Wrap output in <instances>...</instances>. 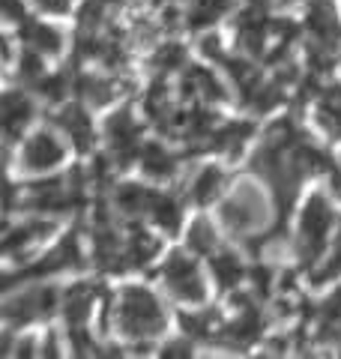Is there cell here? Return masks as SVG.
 Listing matches in <instances>:
<instances>
[{"mask_svg": "<svg viewBox=\"0 0 341 359\" xmlns=\"http://www.w3.org/2000/svg\"><path fill=\"white\" fill-rule=\"evenodd\" d=\"M165 309L159 297L150 287L141 285H129L120 294V306H117V327L123 330L126 339H156L165 330Z\"/></svg>", "mask_w": 341, "mask_h": 359, "instance_id": "1", "label": "cell"}, {"mask_svg": "<svg viewBox=\"0 0 341 359\" xmlns=\"http://www.w3.org/2000/svg\"><path fill=\"white\" fill-rule=\"evenodd\" d=\"M333 224H335V212L323 195H312L305 201V210L300 219V257L305 266H314L323 257Z\"/></svg>", "mask_w": 341, "mask_h": 359, "instance_id": "2", "label": "cell"}, {"mask_svg": "<svg viewBox=\"0 0 341 359\" xmlns=\"http://www.w3.org/2000/svg\"><path fill=\"white\" fill-rule=\"evenodd\" d=\"M222 222L227 231H234L236 237L240 233H252L258 228H264L267 222V201L264 192L255 183H243L234 189L231 198H225L222 204Z\"/></svg>", "mask_w": 341, "mask_h": 359, "instance_id": "3", "label": "cell"}, {"mask_svg": "<svg viewBox=\"0 0 341 359\" xmlns=\"http://www.w3.org/2000/svg\"><path fill=\"white\" fill-rule=\"evenodd\" d=\"M162 278H165L168 290L180 302H192V306H198V302L207 299L203 276H201L198 264L192 261L186 252H170V257L165 261V269H162Z\"/></svg>", "mask_w": 341, "mask_h": 359, "instance_id": "4", "label": "cell"}, {"mask_svg": "<svg viewBox=\"0 0 341 359\" xmlns=\"http://www.w3.org/2000/svg\"><path fill=\"white\" fill-rule=\"evenodd\" d=\"M60 306L57 287H27L15 294L13 299H6L4 306V318L9 323H30L36 318H48Z\"/></svg>", "mask_w": 341, "mask_h": 359, "instance_id": "5", "label": "cell"}, {"mask_svg": "<svg viewBox=\"0 0 341 359\" xmlns=\"http://www.w3.org/2000/svg\"><path fill=\"white\" fill-rule=\"evenodd\" d=\"M66 159V147L54 132H36L30 135L27 144L21 147V171L27 174H48Z\"/></svg>", "mask_w": 341, "mask_h": 359, "instance_id": "6", "label": "cell"}, {"mask_svg": "<svg viewBox=\"0 0 341 359\" xmlns=\"http://www.w3.org/2000/svg\"><path fill=\"white\" fill-rule=\"evenodd\" d=\"M105 138H108V147L114 156V165L126 168L135 156H141L138 150V123H135L132 111H114L105 123Z\"/></svg>", "mask_w": 341, "mask_h": 359, "instance_id": "7", "label": "cell"}, {"mask_svg": "<svg viewBox=\"0 0 341 359\" xmlns=\"http://www.w3.org/2000/svg\"><path fill=\"white\" fill-rule=\"evenodd\" d=\"M309 30L317 45H326V48L335 51V45L341 42V27H338V18L333 13V6L326 4V0H317V4H312L309 9Z\"/></svg>", "mask_w": 341, "mask_h": 359, "instance_id": "8", "label": "cell"}, {"mask_svg": "<svg viewBox=\"0 0 341 359\" xmlns=\"http://www.w3.org/2000/svg\"><path fill=\"white\" fill-rule=\"evenodd\" d=\"M183 96L186 99H207V102H225L227 99L219 78L210 69H203V66H192L183 75Z\"/></svg>", "mask_w": 341, "mask_h": 359, "instance_id": "9", "label": "cell"}, {"mask_svg": "<svg viewBox=\"0 0 341 359\" xmlns=\"http://www.w3.org/2000/svg\"><path fill=\"white\" fill-rule=\"evenodd\" d=\"M57 126L69 135V141H72L75 150L84 153V150L93 147L96 135H93V123H90L87 111H81V108H63L60 117H57Z\"/></svg>", "mask_w": 341, "mask_h": 359, "instance_id": "10", "label": "cell"}, {"mask_svg": "<svg viewBox=\"0 0 341 359\" xmlns=\"http://www.w3.org/2000/svg\"><path fill=\"white\" fill-rule=\"evenodd\" d=\"M21 39H25L33 51L45 54V57H54V54L63 51V33L51 25H42V21H25V25H21Z\"/></svg>", "mask_w": 341, "mask_h": 359, "instance_id": "11", "label": "cell"}, {"mask_svg": "<svg viewBox=\"0 0 341 359\" xmlns=\"http://www.w3.org/2000/svg\"><path fill=\"white\" fill-rule=\"evenodd\" d=\"M267 27H269V21H267V15L260 13V9H248V13H243V18L236 21V36H240V45L252 54V57L264 54Z\"/></svg>", "mask_w": 341, "mask_h": 359, "instance_id": "12", "label": "cell"}, {"mask_svg": "<svg viewBox=\"0 0 341 359\" xmlns=\"http://www.w3.org/2000/svg\"><path fill=\"white\" fill-rule=\"evenodd\" d=\"M30 117H33V102L25 93L13 90V93L4 96V132H6L9 141H15L18 135L25 132Z\"/></svg>", "mask_w": 341, "mask_h": 359, "instance_id": "13", "label": "cell"}, {"mask_svg": "<svg viewBox=\"0 0 341 359\" xmlns=\"http://www.w3.org/2000/svg\"><path fill=\"white\" fill-rule=\"evenodd\" d=\"M123 87L126 84H120V81H111V78H99V75H81L78 78V96L84 99L87 105H96V108H102V105H108V102H114L120 93H123Z\"/></svg>", "mask_w": 341, "mask_h": 359, "instance_id": "14", "label": "cell"}, {"mask_svg": "<svg viewBox=\"0 0 341 359\" xmlns=\"http://www.w3.org/2000/svg\"><path fill=\"white\" fill-rule=\"evenodd\" d=\"M153 198H156L153 189H144L138 183H126V186L117 189V195H114V204H117V210L123 212V216L138 219V216H150Z\"/></svg>", "mask_w": 341, "mask_h": 359, "instance_id": "15", "label": "cell"}, {"mask_svg": "<svg viewBox=\"0 0 341 359\" xmlns=\"http://www.w3.org/2000/svg\"><path fill=\"white\" fill-rule=\"evenodd\" d=\"M93 302H96V287H90V285L69 287L63 297L66 323H69V327H84V320L90 318V311H93Z\"/></svg>", "mask_w": 341, "mask_h": 359, "instance_id": "16", "label": "cell"}, {"mask_svg": "<svg viewBox=\"0 0 341 359\" xmlns=\"http://www.w3.org/2000/svg\"><path fill=\"white\" fill-rule=\"evenodd\" d=\"M255 132L252 123H227V126L215 129L210 138H207V147L210 150H219V153H227V156H236L240 147L248 141V135Z\"/></svg>", "mask_w": 341, "mask_h": 359, "instance_id": "17", "label": "cell"}, {"mask_svg": "<svg viewBox=\"0 0 341 359\" xmlns=\"http://www.w3.org/2000/svg\"><path fill=\"white\" fill-rule=\"evenodd\" d=\"M51 228H54L51 222L39 219V222H27V224H21V228H15V231H6L4 252H6V255H18V252H25V249H30L33 243H39L42 237H48Z\"/></svg>", "mask_w": 341, "mask_h": 359, "instance_id": "18", "label": "cell"}, {"mask_svg": "<svg viewBox=\"0 0 341 359\" xmlns=\"http://www.w3.org/2000/svg\"><path fill=\"white\" fill-rule=\"evenodd\" d=\"M222 183H225V174L215 165H207L195 174V180H192L189 195H192L195 204H210V201L222 192Z\"/></svg>", "mask_w": 341, "mask_h": 359, "instance_id": "19", "label": "cell"}, {"mask_svg": "<svg viewBox=\"0 0 341 359\" xmlns=\"http://www.w3.org/2000/svg\"><path fill=\"white\" fill-rule=\"evenodd\" d=\"M141 168L147 177L153 180H168L170 174H174V156H170L162 144H147V147H141Z\"/></svg>", "mask_w": 341, "mask_h": 359, "instance_id": "20", "label": "cell"}, {"mask_svg": "<svg viewBox=\"0 0 341 359\" xmlns=\"http://www.w3.org/2000/svg\"><path fill=\"white\" fill-rule=\"evenodd\" d=\"M227 9H231V0H195L189 9V18H186V25L192 30H201V27H210L215 25Z\"/></svg>", "mask_w": 341, "mask_h": 359, "instance_id": "21", "label": "cell"}, {"mask_svg": "<svg viewBox=\"0 0 341 359\" xmlns=\"http://www.w3.org/2000/svg\"><path fill=\"white\" fill-rule=\"evenodd\" d=\"M159 255V240L153 237V233L147 231H135L129 237V245H126V264L129 266H147L153 261V257Z\"/></svg>", "mask_w": 341, "mask_h": 359, "instance_id": "22", "label": "cell"}, {"mask_svg": "<svg viewBox=\"0 0 341 359\" xmlns=\"http://www.w3.org/2000/svg\"><path fill=\"white\" fill-rule=\"evenodd\" d=\"M213 276H215V282H219V287L231 290V287L240 285V278L246 276V269H243L240 257H236L234 252H219L213 257Z\"/></svg>", "mask_w": 341, "mask_h": 359, "instance_id": "23", "label": "cell"}, {"mask_svg": "<svg viewBox=\"0 0 341 359\" xmlns=\"http://www.w3.org/2000/svg\"><path fill=\"white\" fill-rule=\"evenodd\" d=\"M150 219L159 224L162 231L168 233H177L180 228V219H183V212H180V204L170 195H162V192H156L153 198V207H150Z\"/></svg>", "mask_w": 341, "mask_h": 359, "instance_id": "24", "label": "cell"}, {"mask_svg": "<svg viewBox=\"0 0 341 359\" xmlns=\"http://www.w3.org/2000/svg\"><path fill=\"white\" fill-rule=\"evenodd\" d=\"M267 147L272 150H279V153H290L293 147L300 144V129H297V123L293 120H279V123H272L269 132H267V138H264Z\"/></svg>", "mask_w": 341, "mask_h": 359, "instance_id": "25", "label": "cell"}, {"mask_svg": "<svg viewBox=\"0 0 341 359\" xmlns=\"http://www.w3.org/2000/svg\"><path fill=\"white\" fill-rule=\"evenodd\" d=\"M180 323H183L186 335H192V339H213L215 332H222V327H219V314H213V311L183 314V318H180Z\"/></svg>", "mask_w": 341, "mask_h": 359, "instance_id": "26", "label": "cell"}, {"mask_svg": "<svg viewBox=\"0 0 341 359\" xmlns=\"http://www.w3.org/2000/svg\"><path fill=\"white\" fill-rule=\"evenodd\" d=\"M338 276H341V231H335V245H333V252L314 264L312 282H314V285H326V282H333V278H338Z\"/></svg>", "mask_w": 341, "mask_h": 359, "instance_id": "27", "label": "cell"}, {"mask_svg": "<svg viewBox=\"0 0 341 359\" xmlns=\"http://www.w3.org/2000/svg\"><path fill=\"white\" fill-rule=\"evenodd\" d=\"M215 245H219V237H215L213 224L207 219L192 222V228H189V249L195 255H213Z\"/></svg>", "mask_w": 341, "mask_h": 359, "instance_id": "28", "label": "cell"}, {"mask_svg": "<svg viewBox=\"0 0 341 359\" xmlns=\"http://www.w3.org/2000/svg\"><path fill=\"white\" fill-rule=\"evenodd\" d=\"M153 63H156L159 72H174V69H180V66L186 63V48L183 45H177V42H168V45H162V48L156 51Z\"/></svg>", "mask_w": 341, "mask_h": 359, "instance_id": "29", "label": "cell"}, {"mask_svg": "<svg viewBox=\"0 0 341 359\" xmlns=\"http://www.w3.org/2000/svg\"><path fill=\"white\" fill-rule=\"evenodd\" d=\"M42 57H45V54L33 51V48L25 54V57H21L18 72H21V78H25L27 84H39L42 78H45V66H42Z\"/></svg>", "mask_w": 341, "mask_h": 359, "instance_id": "30", "label": "cell"}, {"mask_svg": "<svg viewBox=\"0 0 341 359\" xmlns=\"http://www.w3.org/2000/svg\"><path fill=\"white\" fill-rule=\"evenodd\" d=\"M36 90L42 93V99H48V102H63L66 93H69V84H66L63 75H51V78H42Z\"/></svg>", "mask_w": 341, "mask_h": 359, "instance_id": "31", "label": "cell"}, {"mask_svg": "<svg viewBox=\"0 0 341 359\" xmlns=\"http://www.w3.org/2000/svg\"><path fill=\"white\" fill-rule=\"evenodd\" d=\"M201 51H203V57H210V60H225L222 39L215 36V33H207V36L201 39Z\"/></svg>", "mask_w": 341, "mask_h": 359, "instance_id": "32", "label": "cell"}, {"mask_svg": "<svg viewBox=\"0 0 341 359\" xmlns=\"http://www.w3.org/2000/svg\"><path fill=\"white\" fill-rule=\"evenodd\" d=\"M0 9H4V15H6L9 21H21V25L27 21L25 0H0Z\"/></svg>", "mask_w": 341, "mask_h": 359, "instance_id": "33", "label": "cell"}, {"mask_svg": "<svg viewBox=\"0 0 341 359\" xmlns=\"http://www.w3.org/2000/svg\"><path fill=\"white\" fill-rule=\"evenodd\" d=\"M36 6L48 15H63L69 13V0H36Z\"/></svg>", "mask_w": 341, "mask_h": 359, "instance_id": "34", "label": "cell"}, {"mask_svg": "<svg viewBox=\"0 0 341 359\" xmlns=\"http://www.w3.org/2000/svg\"><path fill=\"white\" fill-rule=\"evenodd\" d=\"M165 356H170V359H186V356H192V344L189 341H170L165 347Z\"/></svg>", "mask_w": 341, "mask_h": 359, "instance_id": "35", "label": "cell"}, {"mask_svg": "<svg viewBox=\"0 0 341 359\" xmlns=\"http://www.w3.org/2000/svg\"><path fill=\"white\" fill-rule=\"evenodd\" d=\"M255 285H258V290H260V294H267V290H269V278H272V273H269V269L264 266V269H255Z\"/></svg>", "mask_w": 341, "mask_h": 359, "instance_id": "36", "label": "cell"}, {"mask_svg": "<svg viewBox=\"0 0 341 359\" xmlns=\"http://www.w3.org/2000/svg\"><path fill=\"white\" fill-rule=\"evenodd\" d=\"M60 353V347H57V335L51 332L48 339H45V356H57Z\"/></svg>", "mask_w": 341, "mask_h": 359, "instance_id": "37", "label": "cell"}, {"mask_svg": "<svg viewBox=\"0 0 341 359\" xmlns=\"http://www.w3.org/2000/svg\"><path fill=\"white\" fill-rule=\"evenodd\" d=\"M18 353H21V356H30V353H33V339L21 341V344H18Z\"/></svg>", "mask_w": 341, "mask_h": 359, "instance_id": "38", "label": "cell"}, {"mask_svg": "<svg viewBox=\"0 0 341 359\" xmlns=\"http://www.w3.org/2000/svg\"><path fill=\"white\" fill-rule=\"evenodd\" d=\"M281 4H293V0H281Z\"/></svg>", "mask_w": 341, "mask_h": 359, "instance_id": "39", "label": "cell"}]
</instances>
